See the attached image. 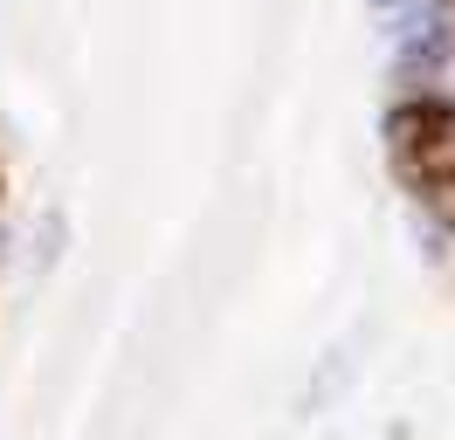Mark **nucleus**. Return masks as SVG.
I'll list each match as a JSON object with an SVG mask.
<instances>
[{"label":"nucleus","instance_id":"obj_1","mask_svg":"<svg viewBox=\"0 0 455 440\" xmlns=\"http://www.w3.org/2000/svg\"><path fill=\"white\" fill-rule=\"evenodd\" d=\"M394 145L435 186H455V104H407L394 117Z\"/></svg>","mask_w":455,"mask_h":440}]
</instances>
